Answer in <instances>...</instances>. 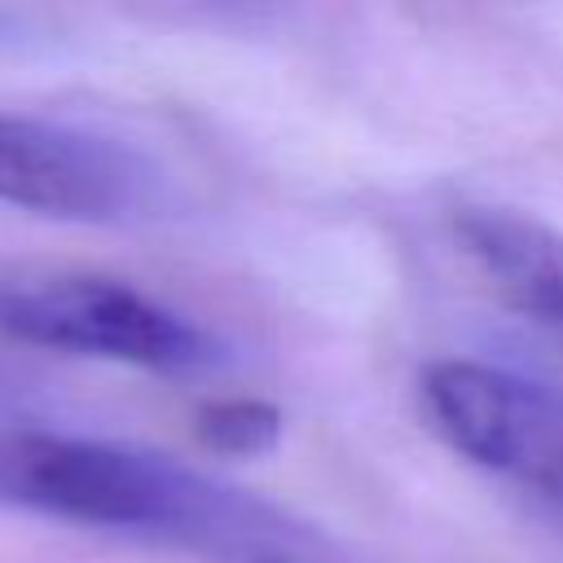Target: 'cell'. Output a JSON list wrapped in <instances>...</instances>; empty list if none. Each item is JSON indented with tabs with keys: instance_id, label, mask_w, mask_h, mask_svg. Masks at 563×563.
<instances>
[{
	"instance_id": "7a4b0ae2",
	"label": "cell",
	"mask_w": 563,
	"mask_h": 563,
	"mask_svg": "<svg viewBox=\"0 0 563 563\" xmlns=\"http://www.w3.org/2000/svg\"><path fill=\"white\" fill-rule=\"evenodd\" d=\"M0 330L31 347L150 374H202L224 361L211 330L101 273L0 277Z\"/></svg>"
},
{
	"instance_id": "ba28073f",
	"label": "cell",
	"mask_w": 563,
	"mask_h": 563,
	"mask_svg": "<svg viewBox=\"0 0 563 563\" xmlns=\"http://www.w3.org/2000/svg\"><path fill=\"white\" fill-rule=\"evenodd\" d=\"M13 31H22V18H13V13H4V9H0V44H4V40H13Z\"/></svg>"
},
{
	"instance_id": "5b68a950",
	"label": "cell",
	"mask_w": 563,
	"mask_h": 563,
	"mask_svg": "<svg viewBox=\"0 0 563 563\" xmlns=\"http://www.w3.org/2000/svg\"><path fill=\"white\" fill-rule=\"evenodd\" d=\"M453 233L488 286L528 321L563 334V233L515 207H462Z\"/></svg>"
},
{
	"instance_id": "52a82bcc",
	"label": "cell",
	"mask_w": 563,
	"mask_h": 563,
	"mask_svg": "<svg viewBox=\"0 0 563 563\" xmlns=\"http://www.w3.org/2000/svg\"><path fill=\"white\" fill-rule=\"evenodd\" d=\"M246 563H317V559H308L303 550H268V554H255Z\"/></svg>"
},
{
	"instance_id": "6da1fadb",
	"label": "cell",
	"mask_w": 563,
	"mask_h": 563,
	"mask_svg": "<svg viewBox=\"0 0 563 563\" xmlns=\"http://www.w3.org/2000/svg\"><path fill=\"white\" fill-rule=\"evenodd\" d=\"M0 501L110 532H145L198 550H295L277 510L163 457L62 431H0Z\"/></svg>"
},
{
	"instance_id": "3957f363",
	"label": "cell",
	"mask_w": 563,
	"mask_h": 563,
	"mask_svg": "<svg viewBox=\"0 0 563 563\" xmlns=\"http://www.w3.org/2000/svg\"><path fill=\"white\" fill-rule=\"evenodd\" d=\"M418 391L449 449L563 510V391L466 356L431 361Z\"/></svg>"
},
{
	"instance_id": "8992f818",
	"label": "cell",
	"mask_w": 563,
	"mask_h": 563,
	"mask_svg": "<svg viewBox=\"0 0 563 563\" xmlns=\"http://www.w3.org/2000/svg\"><path fill=\"white\" fill-rule=\"evenodd\" d=\"M282 409L260 396H220L194 413L198 444L220 457H264L282 444Z\"/></svg>"
},
{
	"instance_id": "277c9868",
	"label": "cell",
	"mask_w": 563,
	"mask_h": 563,
	"mask_svg": "<svg viewBox=\"0 0 563 563\" xmlns=\"http://www.w3.org/2000/svg\"><path fill=\"white\" fill-rule=\"evenodd\" d=\"M158 172L132 145L0 110V202L75 224H119L154 207Z\"/></svg>"
}]
</instances>
